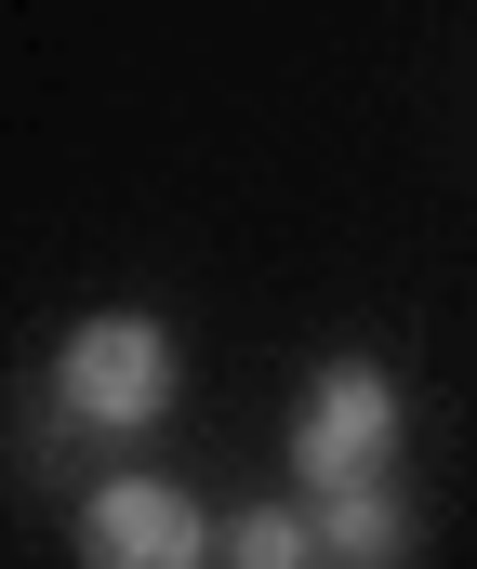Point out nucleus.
<instances>
[{
	"label": "nucleus",
	"mask_w": 477,
	"mask_h": 569,
	"mask_svg": "<svg viewBox=\"0 0 477 569\" xmlns=\"http://www.w3.org/2000/svg\"><path fill=\"white\" fill-rule=\"evenodd\" d=\"M53 398H67L80 425H107V437H147L159 411L186 398V358H172L159 318H80L67 358H53Z\"/></svg>",
	"instance_id": "obj_1"
},
{
	"label": "nucleus",
	"mask_w": 477,
	"mask_h": 569,
	"mask_svg": "<svg viewBox=\"0 0 477 569\" xmlns=\"http://www.w3.org/2000/svg\"><path fill=\"white\" fill-rule=\"evenodd\" d=\"M385 463H398V371L385 358H331L306 385V411H292V477L331 503V490H371Z\"/></svg>",
	"instance_id": "obj_2"
},
{
	"label": "nucleus",
	"mask_w": 477,
	"mask_h": 569,
	"mask_svg": "<svg viewBox=\"0 0 477 569\" xmlns=\"http://www.w3.org/2000/svg\"><path fill=\"white\" fill-rule=\"evenodd\" d=\"M80 569H212V517L172 477H107L80 503Z\"/></svg>",
	"instance_id": "obj_3"
},
{
	"label": "nucleus",
	"mask_w": 477,
	"mask_h": 569,
	"mask_svg": "<svg viewBox=\"0 0 477 569\" xmlns=\"http://www.w3.org/2000/svg\"><path fill=\"white\" fill-rule=\"evenodd\" d=\"M318 557L331 569H411V503L371 477V490H331L318 503Z\"/></svg>",
	"instance_id": "obj_4"
},
{
	"label": "nucleus",
	"mask_w": 477,
	"mask_h": 569,
	"mask_svg": "<svg viewBox=\"0 0 477 569\" xmlns=\"http://www.w3.org/2000/svg\"><path fill=\"white\" fill-rule=\"evenodd\" d=\"M226 569H331V557H318V517H292V503H252V517L226 530Z\"/></svg>",
	"instance_id": "obj_5"
}]
</instances>
